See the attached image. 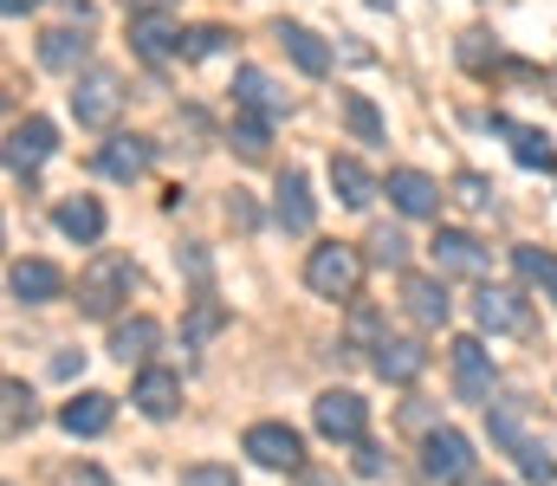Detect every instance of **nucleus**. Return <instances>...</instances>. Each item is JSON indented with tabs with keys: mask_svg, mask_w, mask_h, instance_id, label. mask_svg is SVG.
I'll return each mask as SVG.
<instances>
[{
	"mask_svg": "<svg viewBox=\"0 0 557 486\" xmlns=\"http://www.w3.org/2000/svg\"><path fill=\"white\" fill-rule=\"evenodd\" d=\"M137 292V260L131 253H98L85 273H78V312L85 319H117V306Z\"/></svg>",
	"mask_w": 557,
	"mask_h": 486,
	"instance_id": "obj_1",
	"label": "nucleus"
},
{
	"mask_svg": "<svg viewBox=\"0 0 557 486\" xmlns=\"http://www.w3.org/2000/svg\"><path fill=\"white\" fill-rule=\"evenodd\" d=\"M305 286L318 292V299H357V286H363V253L357 247H344V240H324V247H311L305 253Z\"/></svg>",
	"mask_w": 557,
	"mask_h": 486,
	"instance_id": "obj_2",
	"label": "nucleus"
},
{
	"mask_svg": "<svg viewBox=\"0 0 557 486\" xmlns=\"http://www.w3.org/2000/svg\"><path fill=\"white\" fill-rule=\"evenodd\" d=\"M421 474L434 486H467L473 481V441L460 428H428L421 435Z\"/></svg>",
	"mask_w": 557,
	"mask_h": 486,
	"instance_id": "obj_3",
	"label": "nucleus"
},
{
	"mask_svg": "<svg viewBox=\"0 0 557 486\" xmlns=\"http://www.w3.org/2000/svg\"><path fill=\"white\" fill-rule=\"evenodd\" d=\"M117 111H124V78H117V72L98 65V72L72 78V117H78L85 130H111Z\"/></svg>",
	"mask_w": 557,
	"mask_h": 486,
	"instance_id": "obj_4",
	"label": "nucleus"
},
{
	"mask_svg": "<svg viewBox=\"0 0 557 486\" xmlns=\"http://www.w3.org/2000/svg\"><path fill=\"white\" fill-rule=\"evenodd\" d=\"M311 415H318V435L324 441H363L370 435V402L357 389H324Z\"/></svg>",
	"mask_w": 557,
	"mask_h": 486,
	"instance_id": "obj_5",
	"label": "nucleus"
},
{
	"mask_svg": "<svg viewBox=\"0 0 557 486\" xmlns=\"http://www.w3.org/2000/svg\"><path fill=\"white\" fill-rule=\"evenodd\" d=\"M428 253H434L441 279H447V273H454V279H486V266H493V253H486L473 234H460V227H441V234L428 240Z\"/></svg>",
	"mask_w": 557,
	"mask_h": 486,
	"instance_id": "obj_6",
	"label": "nucleus"
},
{
	"mask_svg": "<svg viewBox=\"0 0 557 486\" xmlns=\"http://www.w3.org/2000/svg\"><path fill=\"white\" fill-rule=\"evenodd\" d=\"M493 383H499L493 350L480 337H454V389H460V402H493Z\"/></svg>",
	"mask_w": 557,
	"mask_h": 486,
	"instance_id": "obj_7",
	"label": "nucleus"
},
{
	"mask_svg": "<svg viewBox=\"0 0 557 486\" xmlns=\"http://www.w3.org/2000/svg\"><path fill=\"white\" fill-rule=\"evenodd\" d=\"M52 150H59V130H52L46 117H26V124H13V130H7V169H13L20 182H33V175L46 169Z\"/></svg>",
	"mask_w": 557,
	"mask_h": 486,
	"instance_id": "obj_8",
	"label": "nucleus"
},
{
	"mask_svg": "<svg viewBox=\"0 0 557 486\" xmlns=\"http://www.w3.org/2000/svg\"><path fill=\"white\" fill-rule=\"evenodd\" d=\"M240 448L260 461V468H285V474H298V461H305V441H298V428H285V422H253L247 435H240Z\"/></svg>",
	"mask_w": 557,
	"mask_h": 486,
	"instance_id": "obj_9",
	"label": "nucleus"
},
{
	"mask_svg": "<svg viewBox=\"0 0 557 486\" xmlns=\"http://www.w3.org/2000/svg\"><path fill=\"white\" fill-rule=\"evenodd\" d=\"M473 319H480V331H493V337H525L532 331V312H525V299L512 286H480Z\"/></svg>",
	"mask_w": 557,
	"mask_h": 486,
	"instance_id": "obj_10",
	"label": "nucleus"
},
{
	"mask_svg": "<svg viewBox=\"0 0 557 486\" xmlns=\"http://www.w3.org/2000/svg\"><path fill=\"white\" fill-rule=\"evenodd\" d=\"M149 162H156V144H149V137H137V130H111L104 150H98V175H111V182H143Z\"/></svg>",
	"mask_w": 557,
	"mask_h": 486,
	"instance_id": "obj_11",
	"label": "nucleus"
},
{
	"mask_svg": "<svg viewBox=\"0 0 557 486\" xmlns=\"http://www.w3.org/2000/svg\"><path fill=\"white\" fill-rule=\"evenodd\" d=\"M383 195H389L396 214H409V221H434V214H441V182L421 175V169H389Z\"/></svg>",
	"mask_w": 557,
	"mask_h": 486,
	"instance_id": "obj_12",
	"label": "nucleus"
},
{
	"mask_svg": "<svg viewBox=\"0 0 557 486\" xmlns=\"http://www.w3.org/2000/svg\"><path fill=\"white\" fill-rule=\"evenodd\" d=\"M273 221L285 234H311V221H318V201H311V182H305V169H285L273 188Z\"/></svg>",
	"mask_w": 557,
	"mask_h": 486,
	"instance_id": "obj_13",
	"label": "nucleus"
},
{
	"mask_svg": "<svg viewBox=\"0 0 557 486\" xmlns=\"http://www.w3.org/2000/svg\"><path fill=\"white\" fill-rule=\"evenodd\" d=\"M85 59H91V26H52V33H39V65H46V72L85 78V72H78Z\"/></svg>",
	"mask_w": 557,
	"mask_h": 486,
	"instance_id": "obj_14",
	"label": "nucleus"
},
{
	"mask_svg": "<svg viewBox=\"0 0 557 486\" xmlns=\"http://www.w3.org/2000/svg\"><path fill=\"white\" fill-rule=\"evenodd\" d=\"M7 292H13L20 306H52V299L65 292V273H59L52 260H13V266H7Z\"/></svg>",
	"mask_w": 557,
	"mask_h": 486,
	"instance_id": "obj_15",
	"label": "nucleus"
},
{
	"mask_svg": "<svg viewBox=\"0 0 557 486\" xmlns=\"http://www.w3.org/2000/svg\"><path fill=\"white\" fill-rule=\"evenodd\" d=\"M273 39L285 46V59H292L305 78H324V72H331V46H324L311 26H298V20H273Z\"/></svg>",
	"mask_w": 557,
	"mask_h": 486,
	"instance_id": "obj_16",
	"label": "nucleus"
},
{
	"mask_svg": "<svg viewBox=\"0 0 557 486\" xmlns=\"http://www.w3.org/2000/svg\"><path fill=\"white\" fill-rule=\"evenodd\" d=\"M234 104H240V111H253V117H267V124L292 111V98L278 91L260 65H240V72H234Z\"/></svg>",
	"mask_w": 557,
	"mask_h": 486,
	"instance_id": "obj_17",
	"label": "nucleus"
},
{
	"mask_svg": "<svg viewBox=\"0 0 557 486\" xmlns=\"http://www.w3.org/2000/svg\"><path fill=\"white\" fill-rule=\"evenodd\" d=\"M131 402H137L149 422H169V415L182 409V376L162 370V363H149V370L137 376V389H131Z\"/></svg>",
	"mask_w": 557,
	"mask_h": 486,
	"instance_id": "obj_18",
	"label": "nucleus"
},
{
	"mask_svg": "<svg viewBox=\"0 0 557 486\" xmlns=\"http://www.w3.org/2000/svg\"><path fill=\"white\" fill-rule=\"evenodd\" d=\"M111 422H117V396H104V389H85V396H72V402L59 409V428H65V435H85V441L104 435Z\"/></svg>",
	"mask_w": 557,
	"mask_h": 486,
	"instance_id": "obj_19",
	"label": "nucleus"
},
{
	"mask_svg": "<svg viewBox=\"0 0 557 486\" xmlns=\"http://www.w3.org/2000/svg\"><path fill=\"white\" fill-rule=\"evenodd\" d=\"M403 306H409V319L416 324H447L454 312V299H447V279H434V273H403Z\"/></svg>",
	"mask_w": 557,
	"mask_h": 486,
	"instance_id": "obj_20",
	"label": "nucleus"
},
{
	"mask_svg": "<svg viewBox=\"0 0 557 486\" xmlns=\"http://www.w3.org/2000/svg\"><path fill=\"white\" fill-rule=\"evenodd\" d=\"M370 363H376V376H383V383H416L421 370H428V350H421L416 337H383Z\"/></svg>",
	"mask_w": 557,
	"mask_h": 486,
	"instance_id": "obj_21",
	"label": "nucleus"
},
{
	"mask_svg": "<svg viewBox=\"0 0 557 486\" xmlns=\"http://www.w3.org/2000/svg\"><path fill=\"white\" fill-rule=\"evenodd\" d=\"M331 188H337V201H344V208H370V201L383 195V182H376L357 157H331Z\"/></svg>",
	"mask_w": 557,
	"mask_h": 486,
	"instance_id": "obj_22",
	"label": "nucleus"
},
{
	"mask_svg": "<svg viewBox=\"0 0 557 486\" xmlns=\"http://www.w3.org/2000/svg\"><path fill=\"white\" fill-rule=\"evenodd\" d=\"M59 234L65 240H78V247H91V240H104V208L91 201V195H72V201H59Z\"/></svg>",
	"mask_w": 557,
	"mask_h": 486,
	"instance_id": "obj_23",
	"label": "nucleus"
},
{
	"mask_svg": "<svg viewBox=\"0 0 557 486\" xmlns=\"http://www.w3.org/2000/svg\"><path fill=\"white\" fill-rule=\"evenodd\" d=\"M156 344H162V324L143 319V312L111 331V357H117V363H143V370H149V350H156Z\"/></svg>",
	"mask_w": 557,
	"mask_h": 486,
	"instance_id": "obj_24",
	"label": "nucleus"
},
{
	"mask_svg": "<svg viewBox=\"0 0 557 486\" xmlns=\"http://www.w3.org/2000/svg\"><path fill=\"white\" fill-rule=\"evenodd\" d=\"M131 46H137V59H149V65L182 59V33L169 26V13L162 20H131Z\"/></svg>",
	"mask_w": 557,
	"mask_h": 486,
	"instance_id": "obj_25",
	"label": "nucleus"
},
{
	"mask_svg": "<svg viewBox=\"0 0 557 486\" xmlns=\"http://www.w3.org/2000/svg\"><path fill=\"white\" fill-rule=\"evenodd\" d=\"M493 130H499V137H512V157L525 162V169L557 175V150L545 144V130H525V124H512V117H493Z\"/></svg>",
	"mask_w": 557,
	"mask_h": 486,
	"instance_id": "obj_26",
	"label": "nucleus"
},
{
	"mask_svg": "<svg viewBox=\"0 0 557 486\" xmlns=\"http://www.w3.org/2000/svg\"><path fill=\"white\" fill-rule=\"evenodd\" d=\"M454 59H460L467 72H480V78H493V72H506V52H499V46H493V39L480 33V26L454 39Z\"/></svg>",
	"mask_w": 557,
	"mask_h": 486,
	"instance_id": "obj_27",
	"label": "nucleus"
},
{
	"mask_svg": "<svg viewBox=\"0 0 557 486\" xmlns=\"http://www.w3.org/2000/svg\"><path fill=\"white\" fill-rule=\"evenodd\" d=\"M344 124H350V137H357V144H389V130H383V111H376L363 91H344Z\"/></svg>",
	"mask_w": 557,
	"mask_h": 486,
	"instance_id": "obj_28",
	"label": "nucleus"
},
{
	"mask_svg": "<svg viewBox=\"0 0 557 486\" xmlns=\"http://www.w3.org/2000/svg\"><path fill=\"white\" fill-rule=\"evenodd\" d=\"M363 247H370V266L409 273V234H403V227H389V221H383V227H370V240H363Z\"/></svg>",
	"mask_w": 557,
	"mask_h": 486,
	"instance_id": "obj_29",
	"label": "nucleus"
},
{
	"mask_svg": "<svg viewBox=\"0 0 557 486\" xmlns=\"http://www.w3.org/2000/svg\"><path fill=\"white\" fill-rule=\"evenodd\" d=\"M486 422H493V441L499 448H512V454L532 448L525 441V402H486Z\"/></svg>",
	"mask_w": 557,
	"mask_h": 486,
	"instance_id": "obj_30",
	"label": "nucleus"
},
{
	"mask_svg": "<svg viewBox=\"0 0 557 486\" xmlns=\"http://www.w3.org/2000/svg\"><path fill=\"white\" fill-rule=\"evenodd\" d=\"M227 144H234L247 162H267V150H273V124H267V117H253V111H240V117H234V130H227Z\"/></svg>",
	"mask_w": 557,
	"mask_h": 486,
	"instance_id": "obj_31",
	"label": "nucleus"
},
{
	"mask_svg": "<svg viewBox=\"0 0 557 486\" xmlns=\"http://www.w3.org/2000/svg\"><path fill=\"white\" fill-rule=\"evenodd\" d=\"M221 324H227V306H221V299H208V292H201V299H195V312H188V319H182V344H188V350H195V344H208V337H214V331H221Z\"/></svg>",
	"mask_w": 557,
	"mask_h": 486,
	"instance_id": "obj_32",
	"label": "nucleus"
},
{
	"mask_svg": "<svg viewBox=\"0 0 557 486\" xmlns=\"http://www.w3.org/2000/svg\"><path fill=\"white\" fill-rule=\"evenodd\" d=\"M227 39H234L227 26H188V33H182V59H188V65L221 59V52H227Z\"/></svg>",
	"mask_w": 557,
	"mask_h": 486,
	"instance_id": "obj_33",
	"label": "nucleus"
},
{
	"mask_svg": "<svg viewBox=\"0 0 557 486\" xmlns=\"http://www.w3.org/2000/svg\"><path fill=\"white\" fill-rule=\"evenodd\" d=\"M0 396H7V441H20V435L33 428V389H26L20 376H7V389H0Z\"/></svg>",
	"mask_w": 557,
	"mask_h": 486,
	"instance_id": "obj_34",
	"label": "nucleus"
},
{
	"mask_svg": "<svg viewBox=\"0 0 557 486\" xmlns=\"http://www.w3.org/2000/svg\"><path fill=\"white\" fill-rule=\"evenodd\" d=\"M454 195H460L473 214H486V208H493V182H486L480 169H460V175H454Z\"/></svg>",
	"mask_w": 557,
	"mask_h": 486,
	"instance_id": "obj_35",
	"label": "nucleus"
},
{
	"mask_svg": "<svg viewBox=\"0 0 557 486\" xmlns=\"http://www.w3.org/2000/svg\"><path fill=\"white\" fill-rule=\"evenodd\" d=\"M512 266H519V273H525V279H532V286H545V279H552V253H539V247H512Z\"/></svg>",
	"mask_w": 557,
	"mask_h": 486,
	"instance_id": "obj_36",
	"label": "nucleus"
},
{
	"mask_svg": "<svg viewBox=\"0 0 557 486\" xmlns=\"http://www.w3.org/2000/svg\"><path fill=\"white\" fill-rule=\"evenodd\" d=\"M52 486H111V474L91 468V461H65V468L52 474Z\"/></svg>",
	"mask_w": 557,
	"mask_h": 486,
	"instance_id": "obj_37",
	"label": "nucleus"
},
{
	"mask_svg": "<svg viewBox=\"0 0 557 486\" xmlns=\"http://www.w3.org/2000/svg\"><path fill=\"white\" fill-rule=\"evenodd\" d=\"M182 486H240V481L221 461H195V468H182Z\"/></svg>",
	"mask_w": 557,
	"mask_h": 486,
	"instance_id": "obj_38",
	"label": "nucleus"
},
{
	"mask_svg": "<svg viewBox=\"0 0 557 486\" xmlns=\"http://www.w3.org/2000/svg\"><path fill=\"white\" fill-rule=\"evenodd\" d=\"M519 468H525V481H539V486H552V481H557V461L545 454V448H539V441L519 454Z\"/></svg>",
	"mask_w": 557,
	"mask_h": 486,
	"instance_id": "obj_39",
	"label": "nucleus"
},
{
	"mask_svg": "<svg viewBox=\"0 0 557 486\" xmlns=\"http://www.w3.org/2000/svg\"><path fill=\"white\" fill-rule=\"evenodd\" d=\"M175 137H188V150H201V137H208V117L188 104V111H175Z\"/></svg>",
	"mask_w": 557,
	"mask_h": 486,
	"instance_id": "obj_40",
	"label": "nucleus"
},
{
	"mask_svg": "<svg viewBox=\"0 0 557 486\" xmlns=\"http://www.w3.org/2000/svg\"><path fill=\"white\" fill-rule=\"evenodd\" d=\"M227 221H234V227H247V234H253V227H260V208H253V201H247V195H240V188H234V195H227Z\"/></svg>",
	"mask_w": 557,
	"mask_h": 486,
	"instance_id": "obj_41",
	"label": "nucleus"
},
{
	"mask_svg": "<svg viewBox=\"0 0 557 486\" xmlns=\"http://www.w3.org/2000/svg\"><path fill=\"white\" fill-rule=\"evenodd\" d=\"M383 468H389L383 448H376V441H357V474H363V481H383Z\"/></svg>",
	"mask_w": 557,
	"mask_h": 486,
	"instance_id": "obj_42",
	"label": "nucleus"
},
{
	"mask_svg": "<svg viewBox=\"0 0 557 486\" xmlns=\"http://www.w3.org/2000/svg\"><path fill=\"white\" fill-rule=\"evenodd\" d=\"M124 7H131V20H162L175 0H124Z\"/></svg>",
	"mask_w": 557,
	"mask_h": 486,
	"instance_id": "obj_43",
	"label": "nucleus"
},
{
	"mask_svg": "<svg viewBox=\"0 0 557 486\" xmlns=\"http://www.w3.org/2000/svg\"><path fill=\"white\" fill-rule=\"evenodd\" d=\"M182 266H188V273H195V279L208 286V253H201V247H188V253H182Z\"/></svg>",
	"mask_w": 557,
	"mask_h": 486,
	"instance_id": "obj_44",
	"label": "nucleus"
},
{
	"mask_svg": "<svg viewBox=\"0 0 557 486\" xmlns=\"http://www.w3.org/2000/svg\"><path fill=\"white\" fill-rule=\"evenodd\" d=\"M78 363H85V357H72V350H59V357H52V376H78Z\"/></svg>",
	"mask_w": 557,
	"mask_h": 486,
	"instance_id": "obj_45",
	"label": "nucleus"
},
{
	"mask_svg": "<svg viewBox=\"0 0 557 486\" xmlns=\"http://www.w3.org/2000/svg\"><path fill=\"white\" fill-rule=\"evenodd\" d=\"M33 7H39V0H0V13H7V20H20V13H33Z\"/></svg>",
	"mask_w": 557,
	"mask_h": 486,
	"instance_id": "obj_46",
	"label": "nucleus"
},
{
	"mask_svg": "<svg viewBox=\"0 0 557 486\" xmlns=\"http://www.w3.org/2000/svg\"><path fill=\"white\" fill-rule=\"evenodd\" d=\"M545 292H552V306H557V266H552V279H545Z\"/></svg>",
	"mask_w": 557,
	"mask_h": 486,
	"instance_id": "obj_47",
	"label": "nucleus"
},
{
	"mask_svg": "<svg viewBox=\"0 0 557 486\" xmlns=\"http://www.w3.org/2000/svg\"><path fill=\"white\" fill-rule=\"evenodd\" d=\"M545 85H552V98H557V65H552V78H545Z\"/></svg>",
	"mask_w": 557,
	"mask_h": 486,
	"instance_id": "obj_48",
	"label": "nucleus"
},
{
	"mask_svg": "<svg viewBox=\"0 0 557 486\" xmlns=\"http://www.w3.org/2000/svg\"><path fill=\"white\" fill-rule=\"evenodd\" d=\"M486 486H499V481H486Z\"/></svg>",
	"mask_w": 557,
	"mask_h": 486,
	"instance_id": "obj_49",
	"label": "nucleus"
}]
</instances>
